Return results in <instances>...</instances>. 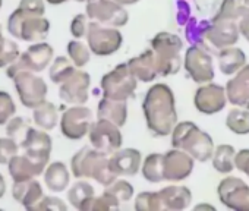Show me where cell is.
<instances>
[{
    "label": "cell",
    "mask_w": 249,
    "mask_h": 211,
    "mask_svg": "<svg viewBox=\"0 0 249 211\" xmlns=\"http://www.w3.org/2000/svg\"><path fill=\"white\" fill-rule=\"evenodd\" d=\"M142 112L150 132L156 137L172 135L178 123L176 100L172 88L166 84H154L145 94Z\"/></svg>",
    "instance_id": "obj_1"
},
{
    "label": "cell",
    "mask_w": 249,
    "mask_h": 211,
    "mask_svg": "<svg viewBox=\"0 0 249 211\" xmlns=\"http://www.w3.org/2000/svg\"><path fill=\"white\" fill-rule=\"evenodd\" d=\"M72 175L78 179L89 177L104 188L116 180V175L110 167V157L94 147L81 148L71 160Z\"/></svg>",
    "instance_id": "obj_2"
},
{
    "label": "cell",
    "mask_w": 249,
    "mask_h": 211,
    "mask_svg": "<svg viewBox=\"0 0 249 211\" xmlns=\"http://www.w3.org/2000/svg\"><path fill=\"white\" fill-rule=\"evenodd\" d=\"M172 147L191 154L196 161H208L214 154V141L194 122H179L172 131Z\"/></svg>",
    "instance_id": "obj_3"
},
{
    "label": "cell",
    "mask_w": 249,
    "mask_h": 211,
    "mask_svg": "<svg viewBox=\"0 0 249 211\" xmlns=\"http://www.w3.org/2000/svg\"><path fill=\"white\" fill-rule=\"evenodd\" d=\"M151 50L154 52L157 70L160 76H170L180 70L183 41L179 35L161 31L151 40Z\"/></svg>",
    "instance_id": "obj_4"
},
{
    "label": "cell",
    "mask_w": 249,
    "mask_h": 211,
    "mask_svg": "<svg viewBox=\"0 0 249 211\" xmlns=\"http://www.w3.org/2000/svg\"><path fill=\"white\" fill-rule=\"evenodd\" d=\"M8 31L11 35L22 41L38 43L47 37L50 22L44 17L28 15L17 8L8 19Z\"/></svg>",
    "instance_id": "obj_5"
},
{
    "label": "cell",
    "mask_w": 249,
    "mask_h": 211,
    "mask_svg": "<svg viewBox=\"0 0 249 211\" xmlns=\"http://www.w3.org/2000/svg\"><path fill=\"white\" fill-rule=\"evenodd\" d=\"M138 79L129 69L128 63H120L101 78V91L104 97L113 100H124L135 94Z\"/></svg>",
    "instance_id": "obj_6"
},
{
    "label": "cell",
    "mask_w": 249,
    "mask_h": 211,
    "mask_svg": "<svg viewBox=\"0 0 249 211\" xmlns=\"http://www.w3.org/2000/svg\"><path fill=\"white\" fill-rule=\"evenodd\" d=\"M53 47L47 43L38 41L33 46H30L19 57L8 66L6 76L14 78L22 70H31V72H43L53 59Z\"/></svg>",
    "instance_id": "obj_7"
},
{
    "label": "cell",
    "mask_w": 249,
    "mask_h": 211,
    "mask_svg": "<svg viewBox=\"0 0 249 211\" xmlns=\"http://www.w3.org/2000/svg\"><path fill=\"white\" fill-rule=\"evenodd\" d=\"M87 41L91 53L95 56H110L122 47L123 35L114 27L91 21L87 33Z\"/></svg>",
    "instance_id": "obj_8"
},
{
    "label": "cell",
    "mask_w": 249,
    "mask_h": 211,
    "mask_svg": "<svg viewBox=\"0 0 249 211\" xmlns=\"http://www.w3.org/2000/svg\"><path fill=\"white\" fill-rule=\"evenodd\" d=\"M12 79L19 100L27 109H36L37 106L46 101L49 92L47 84L43 78L37 76L36 72L22 70Z\"/></svg>",
    "instance_id": "obj_9"
},
{
    "label": "cell",
    "mask_w": 249,
    "mask_h": 211,
    "mask_svg": "<svg viewBox=\"0 0 249 211\" xmlns=\"http://www.w3.org/2000/svg\"><path fill=\"white\" fill-rule=\"evenodd\" d=\"M85 11L91 21L107 27L120 28L129 21V15L124 6L116 3L114 0H87Z\"/></svg>",
    "instance_id": "obj_10"
},
{
    "label": "cell",
    "mask_w": 249,
    "mask_h": 211,
    "mask_svg": "<svg viewBox=\"0 0 249 211\" xmlns=\"http://www.w3.org/2000/svg\"><path fill=\"white\" fill-rule=\"evenodd\" d=\"M183 66L196 84H207L214 79V63L208 53V49L199 46H191L183 57Z\"/></svg>",
    "instance_id": "obj_11"
},
{
    "label": "cell",
    "mask_w": 249,
    "mask_h": 211,
    "mask_svg": "<svg viewBox=\"0 0 249 211\" xmlns=\"http://www.w3.org/2000/svg\"><path fill=\"white\" fill-rule=\"evenodd\" d=\"M92 125V112L85 106H72L66 109L60 118V131L63 137L72 141L82 140L88 135Z\"/></svg>",
    "instance_id": "obj_12"
},
{
    "label": "cell",
    "mask_w": 249,
    "mask_h": 211,
    "mask_svg": "<svg viewBox=\"0 0 249 211\" xmlns=\"http://www.w3.org/2000/svg\"><path fill=\"white\" fill-rule=\"evenodd\" d=\"M88 137L91 145L106 154H113L114 151L120 150L123 144V137L119 126L106 119L92 122Z\"/></svg>",
    "instance_id": "obj_13"
},
{
    "label": "cell",
    "mask_w": 249,
    "mask_h": 211,
    "mask_svg": "<svg viewBox=\"0 0 249 211\" xmlns=\"http://www.w3.org/2000/svg\"><path fill=\"white\" fill-rule=\"evenodd\" d=\"M220 202L234 211H249V185L240 177H224L217 188Z\"/></svg>",
    "instance_id": "obj_14"
},
{
    "label": "cell",
    "mask_w": 249,
    "mask_h": 211,
    "mask_svg": "<svg viewBox=\"0 0 249 211\" xmlns=\"http://www.w3.org/2000/svg\"><path fill=\"white\" fill-rule=\"evenodd\" d=\"M227 101L226 88L214 82L201 85L194 97L195 109L202 115H215L221 112L226 107Z\"/></svg>",
    "instance_id": "obj_15"
},
{
    "label": "cell",
    "mask_w": 249,
    "mask_h": 211,
    "mask_svg": "<svg viewBox=\"0 0 249 211\" xmlns=\"http://www.w3.org/2000/svg\"><path fill=\"white\" fill-rule=\"evenodd\" d=\"M91 76L85 70H75L59 87V97L62 101L72 106H82L88 101V91Z\"/></svg>",
    "instance_id": "obj_16"
},
{
    "label": "cell",
    "mask_w": 249,
    "mask_h": 211,
    "mask_svg": "<svg viewBox=\"0 0 249 211\" xmlns=\"http://www.w3.org/2000/svg\"><path fill=\"white\" fill-rule=\"evenodd\" d=\"M163 166H164V180L180 182L191 176L195 166V158L186 151L173 147L170 151L164 154Z\"/></svg>",
    "instance_id": "obj_17"
},
{
    "label": "cell",
    "mask_w": 249,
    "mask_h": 211,
    "mask_svg": "<svg viewBox=\"0 0 249 211\" xmlns=\"http://www.w3.org/2000/svg\"><path fill=\"white\" fill-rule=\"evenodd\" d=\"M21 147L25 150V154H28L34 160H37L46 166L49 164L53 142H52L50 135L44 129L40 131V129L30 128Z\"/></svg>",
    "instance_id": "obj_18"
},
{
    "label": "cell",
    "mask_w": 249,
    "mask_h": 211,
    "mask_svg": "<svg viewBox=\"0 0 249 211\" xmlns=\"http://www.w3.org/2000/svg\"><path fill=\"white\" fill-rule=\"evenodd\" d=\"M240 31L237 22L230 21H217L211 22V27L207 33V41L217 50L231 47L239 41Z\"/></svg>",
    "instance_id": "obj_19"
},
{
    "label": "cell",
    "mask_w": 249,
    "mask_h": 211,
    "mask_svg": "<svg viewBox=\"0 0 249 211\" xmlns=\"http://www.w3.org/2000/svg\"><path fill=\"white\" fill-rule=\"evenodd\" d=\"M142 163V156L137 148H120L110 157V167L116 176H135Z\"/></svg>",
    "instance_id": "obj_20"
},
{
    "label": "cell",
    "mask_w": 249,
    "mask_h": 211,
    "mask_svg": "<svg viewBox=\"0 0 249 211\" xmlns=\"http://www.w3.org/2000/svg\"><path fill=\"white\" fill-rule=\"evenodd\" d=\"M226 94L229 103L237 107L249 109V65H245L226 84Z\"/></svg>",
    "instance_id": "obj_21"
},
{
    "label": "cell",
    "mask_w": 249,
    "mask_h": 211,
    "mask_svg": "<svg viewBox=\"0 0 249 211\" xmlns=\"http://www.w3.org/2000/svg\"><path fill=\"white\" fill-rule=\"evenodd\" d=\"M46 167H47L46 164L34 160L28 154L24 156L17 154L8 163L9 175L12 176L14 182H24V180L34 179L36 176H40L46 170Z\"/></svg>",
    "instance_id": "obj_22"
},
{
    "label": "cell",
    "mask_w": 249,
    "mask_h": 211,
    "mask_svg": "<svg viewBox=\"0 0 249 211\" xmlns=\"http://www.w3.org/2000/svg\"><path fill=\"white\" fill-rule=\"evenodd\" d=\"M12 195L17 202L22 204L30 211L36 210V207L44 198L43 188H41L40 182H37L36 179H30V180H24V182H14Z\"/></svg>",
    "instance_id": "obj_23"
},
{
    "label": "cell",
    "mask_w": 249,
    "mask_h": 211,
    "mask_svg": "<svg viewBox=\"0 0 249 211\" xmlns=\"http://www.w3.org/2000/svg\"><path fill=\"white\" fill-rule=\"evenodd\" d=\"M163 210L182 211L186 210L192 202V192L186 186L170 185L159 191Z\"/></svg>",
    "instance_id": "obj_24"
},
{
    "label": "cell",
    "mask_w": 249,
    "mask_h": 211,
    "mask_svg": "<svg viewBox=\"0 0 249 211\" xmlns=\"http://www.w3.org/2000/svg\"><path fill=\"white\" fill-rule=\"evenodd\" d=\"M128 66L135 75V78L141 82H153L157 76H160L157 70L154 52L151 49L132 57L128 62Z\"/></svg>",
    "instance_id": "obj_25"
},
{
    "label": "cell",
    "mask_w": 249,
    "mask_h": 211,
    "mask_svg": "<svg viewBox=\"0 0 249 211\" xmlns=\"http://www.w3.org/2000/svg\"><path fill=\"white\" fill-rule=\"evenodd\" d=\"M98 119H106L122 128L128 119V104L124 100H113V98H101L97 109Z\"/></svg>",
    "instance_id": "obj_26"
},
{
    "label": "cell",
    "mask_w": 249,
    "mask_h": 211,
    "mask_svg": "<svg viewBox=\"0 0 249 211\" xmlns=\"http://www.w3.org/2000/svg\"><path fill=\"white\" fill-rule=\"evenodd\" d=\"M246 65V54L239 47H226L218 53V68L223 75H234Z\"/></svg>",
    "instance_id": "obj_27"
},
{
    "label": "cell",
    "mask_w": 249,
    "mask_h": 211,
    "mask_svg": "<svg viewBox=\"0 0 249 211\" xmlns=\"http://www.w3.org/2000/svg\"><path fill=\"white\" fill-rule=\"evenodd\" d=\"M71 182V175L68 167L62 161H54L49 164L44 170V183L53 192H63Z\"/></svg>",
    "instance_id": "obj_28"
},
{
    "label": "cell",
    "mask_w": 249,
    "mask_h": 211,
    "mask_svg": "<svg viewBox=\"0 0 249 211\" xmlns=\"http://www.w3.org/2000/svg\"><path fill=\"white\" fill-rule=\"evenodd\" d=\"M95 196V191L91 183L85 180H79L72 185V188L68 191V199L76 210L88 211V207Z\"/></svg>",
    "instance_id": "obj_29"
},
{
    "label": "cell",
    "mask_w": 249,
    "mask_h": 211,
    "mask_svg": "<svg viewBox=\"0 0 249 211\" xmlns=\"http://www.w3.org/2000/svg\"><path fill=\"white\" fill-rule=\"evenodd\" d=\"M33 119L34 123L44 131H52L57 126L59 123V113H57V107L50 103V101H44L40 106L34 109L33 112Z\"/></svg>",
    "instance_id": "obj_30"
},
{
    "label": "cell",
    "mask_w": 249,
    "mask_h": 211,
    "mask_svg": "<svg viewBox=\"0 0 249 211\" xmlns=\"http://www.w3.org/2000/svg\"><path fill=\"white\" fill-rule=\"evenodd\" d=\"M234 157H236L234 147L229 144H221L214 150L213 167L221 175H229L234 170Z\"/></svg>",
    "instance_id": "obj_31"
},
{
    "label": "cell",
    "mask_w": 249,
    "mask_h": 211,
    "mask_svg": "<svg viewBox=\"0 0 249 211\" xmlns=\"http://www.w3.org/2000/svg\"><path fill=\"white\" fill-rule=\"evenodd\" d=\"M211 27V21H198L196 18L191 17V19L186 22L185 25V35L186 40L191 46H199V47H205V41H207V33Z\"/></svg>",
    "instance_id": "obj_32"
},
{
    "label": "cell",
    "mask_w": 249,
    "mask_h": 211,
    "mask_svg": "<svg viewBox=\"0 0 249 211\" xmlns=\"http://www.w3.org/2000/svg\"><path fill=\"white\" fill-rule=\"evenodd\" d=\"M164 154L153 153L148 154L142 163V176L145 180L151 183H160L164 180V166H163Z\"/></svg>",
    "instance_id": "obj_33"
},
{
    "label": "cell",
    "mask_w": 249,
    "mask_h": 211,
    "mask_svg": "<svg viewBox=\"0 0 249 211\" xmlns=\"http://www.w3.org/2000/svg\"><path fill=\"white\" fill-rule=\"evenodd\" d=\"M226 126L236 135L249 134V110L245 107L231 109L226 118Z\"/></svg>",
    "instance_id": "obj_34"
},
{
    "label": "cell",
    "mask_w": 249,
    "mask_h": 211,
    "mask_svg": "<svg viewBox=\"0 0 249 211\" xmlns=\"http://www.w3.org/2000/svg\"><path fill=\"white\" fill-rule=\"evenodd\" d=\"M76 66L73 65V62L65 56H59L54 59V62L52 63L50 66V70H49V76L52 79V82L60 85L63 81H66L76 69Z\"/></svg>",
    "instance_id": "obj_35"
},
{
    "label": "cell",
    "mask_w": 249,
    "mask_h": 211,
    "mask_svg": "<svg viewBox=\"0 0 249 211\" xmlns=\"http://www.w3.org/2000/svg\"><path fill=\"white\" fill-rule=\"evenodd\" d=\"M68 56L76 68H84L91 59V50L78 38L68 43Z\"/></svg>",
    "instance_id": "obj_36"
},
{
    "label": "cell",
    "mask_w": 249,
    "mask_h": 211,
    "mask_svg": "<svg viewBox=\"0 0 249 211\" xmlns=\"http://www.w3.org/2000/svg\"><path fill=\"white\" fill-rule=\"evenodd\" d=\"M236 21V0H215L213 5L211 22L217 21Z\"/></svg>",
    "instance_id": "obj_37"
},
{
    "label": "cell",
    "mask_w": 249,
    "mask_h": 211,
    "mask_svg": "<svg viewBox=\"0 0 249 211\" xmlns=\"http://www.w3.org/2000/svg\"><path fill=\"white\" fill-rule=\"evenodd\" d=\"M19 57L18 44L12 40H8L0 33V68H8Z\"/></svg>",
    "instance_id": "obj_38"
},
{
    "label": "cell",
    "mask_w": 249,
    "mask_h": 211,
    "mask_svg": "<svg viewBox=\"0 0 249 211\" xmlns=\"http://www.w3.org/2000/svg\"><path fill=\"white\" fill-rule=\"evenodd\" d=\"M104 191H107L108 193H111L120 204L122 202H128L134 196V186L128 180H124V179L114 180L113 183H110L108 186H106Z\"/></svg>",
    "instance_id": "obj_39"
},
{
    "label": "cell",
    "mask_w": 249,
    "mask_h": 211,
    "mask_svg": "<svg viewBox=\"0 0 249 211\" xmlns=\"http://www.w3.org/2000/svg\"><path fill=\"white\" fill-rule=\"evenodd\" d=\"M137 211H161V201L159 192H141L135 198Z\"/></svg>",
    "instance_id": "obj_40"
},
{
    "label": "cell",
    "mask_w": 249,
    "mask_h": 211,
    "mask_svg": "<svg viewBox=\"0 0 249 211\" xmlns=\"http://www.w3.org/2000/svg\"><path fill=\"white\" fill-rule=\"evenodd\" d=\"M30 126L27 123V121L21 116L18 118H12L8 123H6V134L9 138L15 140L17 142L19 141V144H22V141L25 140V135L28 132Z\"/></svg>",
    "instance_id": "obj_41"
},
{
    "label": "cell",
    "mask_w": 249,
    "mask_h": 211,
    "mask_svg": "<svg viewBox=\"0 0 249 211\" xmlns=\"http://www.w3.org/2000/svg\"><path fill=\"white\" fill-rule=\"evenodd\" d=\"M17 106L9 92L0 91V126L6 125L15 115Z\"/></svg>",
    "instance_id": "obj_42"
},
{
    "label": "cell",
    "mask_w": 249,
    "mask_h": 211,
    "mask_svg": "<svg viewBox=\"0 0 249 211\" xmlns=\"http://www.w3.org/2000/svg\"><path fill=\"white\" fill-rule=\"evenodd\" d=\"M120 207V202L107 191H104L100 196H94L88 211H107V210H117Z\"/></svg>",
    "instance_id": "obj_43"
},
{
    "label": "cell",
    "mask_w": 249,
    "mask_h": 211,
    "mask_svg": "<svg viewBox=\"0 0 249 211\" xmlns=\"http://www.w3.org/2000/svg\"><path fill=\"white\" fill-rule=\"evenodd\" d=\"M19 145L12 138H0V164H8L14 156L18 154Z\"/></svg>",
    "instance_id": "obj_44"
},
{
    "label": "cell",
    "mask_w": 249,
    "mask_h": 211,
    "mask_svg": "<svg viewBox=\"0 0 249 211\" xmlns=\"http://www.w3.org/2000/svg\"><path fill=\"white\" fill-rule=\"evenodd\" d=\"M88 15L87 14H79L76 15L72 22H71V33L75 38H84L87 37L88 33V27H89V21H88Z\"/></svg>",
    "instance_id": "obj_45"
},
{
    "label": "cell",
    "mask_w": 249,
    "mask_h": 211,
    "mask_svg": "<svg viewBox=\"0 0 249 211\" xmlns=\"http://www.w3.org/2000/svg\"><path fill=\"white\" fill-rule=\"evenodd\" d=\"M18 8L22 12L28 15H36V17H44V12H46L44 0H21Z\"/></svg>",
    "instance_id": "obj_46"
},
{
    "label": "cell",
    "mask_w": 249,
    "mask_h": 211,
    "mask_svg": "<svg viewBox=\"0 0 249 211\" xmlns=\"http://www.w3.org/2000/svg\"><path fill=\"white\" fill-rule=\"evenodd\" d=\"M36 210H59V211H66L68 210V207H66V204L60 199V198H57V196H44L41 201H40V204L36 207Z\"/></svg>",
    "instance_id": "obj_47"
},
{
    "label": "cell",
    "mask_w": 249,
    "mask_h": 211,
    "mask_svg": "<svg viewBox=\"0 0 249 211\" xmlns=\"http://www.w3.org/2000/svg\"><path fill=\"white\" fill-rule=\"evenodd\" d=\"M176 19L179 25H186L191 19V5L188 0H176Z\"/></svg>",
    "instance_id": "obj_48"
},
{
    "label": "cell",
    "mask_w": 249,
    "mask_h": 211,
    "mask_svg": "<svg viewBox=\"0 0 249 211\" xmlns=\"http://www.w3.org/2000/svg\"><path fill=\"white\" fill-rule=\"evenodd\" d=\"M234 167L249 177V150L248 148H243V150L236 153Z\"/></svg>",
    "instance_id": "obj_49"
},
{
    "label": "cell",
    "mask_w": 249,
    "mask_h": 211,
    "mask_svg": "<svg viewBox=\"0 0 249 211\" xmlns=\"http://www.w3.org/2000/svg\"><path fill=\"white\" fill-rule=\"evenodd\" d=\"M236 22L240 31V35L249 41V11H236Z\"/></svg>",
    "instance_id": "obj_50"
},
{
    "label": "cell",
    "mask_w": 249,
    "mask_h": 211,
    "mask_svg": "<svg viewBox=\"0 0 249 211\" xmlns=\"http://www.w3.org/2000/svg\"><path fill=\"white\" fill-rule=\"evenodd\" d=\"M236 11H249V0H236Z\"/></svg>",
    "instance_id": "obj_51"
},
{
    "label": "cell",
    "mask_w": 249,
    "mask_h": 211,
    "mask_svg": "<svg viewBox=\"0 0 249 211\" xmlns=\"http://www.w3.org/2000/svg\"><path fill=\"white\" fill-rule=\"evenodd\" d=\"M5 192H6V182H5V177L2 176V173H0V199H2Z\"/></svg>",
    "instance_id": "obj_52"
},
{
    "label": "cell",
    "mask_w": 249,
    "mask_h": 211,
    "mask_svg": "<svg viewBox=\"0 0 249 211\" xmlns=\"http://www.w3.org/2000/svg\"><path fill=\"white\" fill-rule=\"evenodd\" d=\"M114 2L119 3V5H122V6H131V5L138 3L140 0H114Z\"/></svg>",
    "instance_id": "obj_53"
},
{
    "label": "cell",
    "mask_w": 249,
    "mask_h": 211,
    "mask_svg": "<svg viewBox=\"0 0 249 211\" xmlns=\"http://www.w3.org/2000/svg\"><path fill=\"white\" fill-rule=\"evenodd\" d=\"M195 211H198V210H208V211H215V207L214 205H210V204H199V205H196L195 208H194Z\"/></svg>",
    "instance_id": "obj_54"
},
{
    "label": "cell",
    "mask_w": 249,
    "mask_h": 211,
    "mask_svg": "<svg viewBox=\"0 0 249 211\" xmlns=\"http://www.w3.org/2000/svg\"><path fill=\"white\" fill-rule=\"evenodd\" d=\"M47 2H49L50 5H62V3L68 2V0H47ZM75 2H79V3H82V2H87V0H75Z\"/></svg>",
    "instance_id": "obj_55"
},
{
    "label": "cell",
    "mask_w": 249,
    "mask_h": 211,
    "mask_svg": "<svg viewBox=\"0 0 249 211\" xmlns=\"http://www.w3.org/2000/svg\"><path fill=\"white\" fill-rule=\"evenodd\" d=\"M2 2H3V0H0V8H2Z\"/></svg>",
    "instance_id": "obj_56"
},
{
    "label": "cell",
    "mask_w": 249,
    "mask_h": 211,
    "mask_svg": "<svg viewBox=\"0 0 249 211\" xmlns=\"http://www.w3.org/2000/svg\"><path fill=\"white\" fill-rule=\"evenodd\" d=\"M0 33H2V25H0Z\"/></svg>",
    "instance_id": "obj_57"
}]
</instances>
